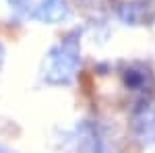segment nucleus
<instances>
[{"mask_svg":"<svg viewBox=\"0 0 155 153\" xmlns=\"http://www.w3.org/2000/svg\"><path fill=\"white\" fill-rule=\"evenodd\" d=\"M132 130L141 143L155 141V110L153 108H141L132 118Z\"/></svg>","mask_w":155,"mask_h":153,"instance_id":"nucleus-1","label":"nucleus"}]
</instances>
